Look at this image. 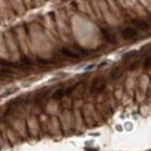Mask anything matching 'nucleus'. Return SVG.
Instances as JSON below:
<instances>
[{"label":"nucleus","mask_w":151,"mask_h":151,"mask_svg":"<svg viewBox=\"0 0 151 151\" xmlns=\"http://www.w3.org/2000/svg\"><path fill=\"white\" fill-rule=\"evenodd\" d=\"M135 55H136V51H132V52H129L128 55H126V56L123 57V58H124V59H129V58H132V57H134Z\"/></svg>","instance_id":"10"},{"label":"nucleus","mask_w":151,"mask_h":151,"mask_svg":"<svg viewBox=\"0 0 151 151\" xmlns=\"http://www.w3.org/2000/svg\"><path fill=\"white\" fill-rule=\"evenodd\" d=\"M77 86H72V87H69V88H59V90H57L56 92L54 93V99H62V98H64L65 95H68V94H70L73 90H75Z\"/></svg>","instance_id":"6"},{"label":"nucleus","mask_w":151,"mask_h":151,"mask_svg":"<svg viewBox=\"0 0 151 151\" xmlns=\"http://www.w3.org/2000/svg\"><path fill=\"white\" fill-rule=\"evenodd\" d=\"M121 34H122V37L126 38V40H135V38L138 37L137 29L136 28H132V27H127V28L122 29Z\"/></svg>","instance_id":"4"},{"label":"nucleus","mask_w":151,"mask_h":151,"mask_svg":"<svg viewBox=\"0 0 151 151\" xmlns=\"http://www.w3.org/2000/svg\"><path fill=\"white\" fill-rule=\"evenodd\" d=\"M59 52L65 57L69 58H80V57L86 56L88 54L87 50H85L84 48L80 47H64L59 50Z\"/></svg>","instance_id":"1"},{"label":"nucleus","mask_w":151,"mask_h":151,"mask_svg":"<svg viewBox=\"0 0 151 151\" xmlns=\"http://www.w3.org/2000/svg\"><path fill=\"white\" fill-rule=\"evenodd\" d=\"M121 76H122V70H121L120 68H116V69H114L113 71H112L111 78H112L113 80H116V79H119Z\"/></svg>","instance_id":"7"},{"label":"nucleus","mask_w":151,"mask_h":151,"mask_svg":"<svg viewBox=\"0 0 151 151\" xmlns=\"http://www.w3.org/2000/svg\"><path fill=\"white\" fill-rule=\"evenodd\" d=\"M37 62H38V63H41V64H51V63H54L52 60H48V59H42V58H38Z\"/></svg>","instance_id":"9"},{"label":"nucleus","mask_w":151,"mask_h":151,"mask_svg":"<svg viewBox=\"0 0 151 151\" xmlns=\"http://www.w3.org/2000/svg\"><path fill=\"white\" fill-rule=\"evenodd\" d=\"M150 20H151V17H150Z\"/></svg>","instance_id":"11"},{"label":"nucleus","mask_w":151,"mask_h":151,"mask_svg":"<svg viewBox=\"0 0 151 151\" xmlns=\"http://www.w3.org/2000/svg\"><path fill=\"white\" fill-rule=\"evenodd\" d=\"M130 23L137 30H149L151 28L150 22L143 19H134L130 21Z\"/></svg>","instance_id":"2"},{"label":"nucleus","mask_w":151,"mask_h":151,"mask_svg":"<svg viewBox=\"0 0 151 151\" xmlns=\"http://www.w3.org/2000/svg\"><path fill=\"white\" fill-rule=\"evenodd\" d=\"M101 34H102V37L105 38L107 42H109V43H116V37H115V35H114V33L112 30H109V29H107V28H102L101 29Z\"/></svg>","instance_id":"5"},{"label":"nucleus","mask_w":151,"mask_h":151,"mask_svg":"<svg viewBox=\"0 0 151 151\" xmlns=\"http://www.w3.org/2000/svg\"><path fill=\"white\" fill-rule=\"evenodd\" d=\"M150 66H151V56H149L145 59V62H144V68L145 69H149Z\"/></svg>","instance_id":"8"},{"label":"nucleus","mask_w":151,"mask_h":151,"mask_svg":"<svg viewBox=\"0 0 151 151\" xmlns=\"http://www.w3.org/2000/svg\"><path fill=\"white\" fill-rule=\"evenodd\" d=\"M105 87H106L105 80L101 79V78H96V79L93 80V83H92L91 92L92 93H100V92H102L105 90Z\"/></svg>","instance_id":"3"}]
</instances>
